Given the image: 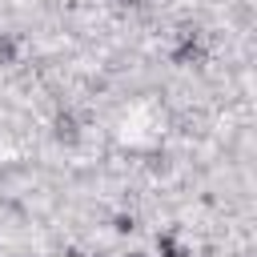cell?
Returning <instances> with one entry per match:
<instances>
[{"label":"cell","mask_w":257,"mask_h":257,"mask_svg":"<svg viewBox=\"0 0 257 257\" xmlns=\"http://www.w3.org/2000/svg\"><path fill=\"white\" fill-rule=\"evenodd\" d=\"M0 64H16V36L0 32Z\"/></svg>","instance_id":"3"},{"label":"cell","mask_w":257,"mask_h":257,"mask_svg":"<svg viewBox=\"0 0 257 257\" xmlns=\"http://www.w3.org/2000/svg\"><path fill=\"white\" fill-rule=\"evenodd\" d=\"M92 257H100V253H92Z\"/></svg>","instance_id":"7"},{"label":"cell","mask_w":257,"mask_h":257,"mask_svg":"<svg viewBox=\"0 0 257 257\" xmlns=\"http://www.w3.org/2000/svg\"><path fill=\"white\" fill-rule=\"evenodd\" d=\"M128 4H141V0H128Z\"/></svg>","instance_id":"6"},{"label":"cell","mask_w":257,"mask_h":257,"mask_svg":"<svg viewBox=\"0 0 257 257\" xmlns=\"http://www.w3.org/2000/svg\"><path fill=\"white\" fill-rule=\"evenodd\" d=\"M124 257H145V253H124Z\"/></svg>","instance_id":"5"},{"label":"cell","mask_w":257,"mask_h":257,"mask_svg":"<svg viewBox=\"0 0 257 257\" xmlns=\"http://www.w3.org/2000/svg\"><path fill=\"white\" fill-rule=\"evenodd\" d=\"M157 257H189V249L173 233H157Z\"/></svg>","instance_id":"2"},{"label":"cell","mask_w":257,"mask_h":257,"mask_svg":"<svg viewBox=\"0 0 257 257\" xmlns=\"http://www.w3.org/2000/svg\"><path fill=\"white\" fill-rule=\"evenodd\" d=\"M112 229H116V233H133V229H137V217H133V213H116Z\"/></svg>","instance_id":"4"},{"label":"cell","mask_w":257,"mask_h":257,"mask_svg":"<svg viewBox=\"0 0 257 257\" xmlns=\"http://www.w3.org/2000/svg\"><path fill=\"white\" fill-rule=\"evenodd\" d=\"M173 60H177V64H197V60H201V44H197V32H185V36H181V44L173 48Z\"/></svg>","instance_id":"1"}]
</instances>
